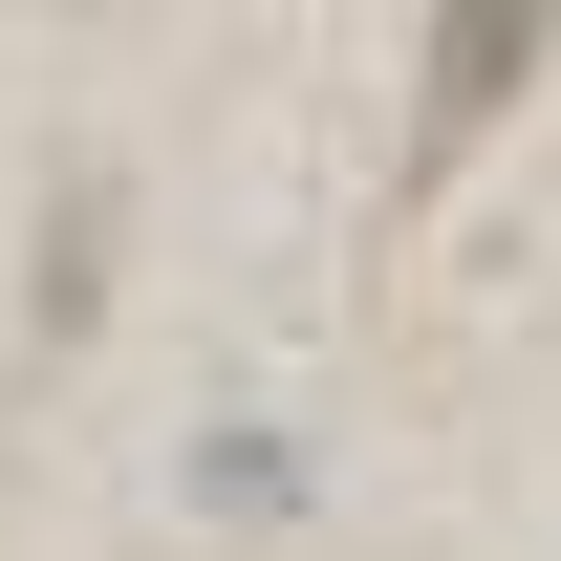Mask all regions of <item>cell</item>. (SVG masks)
I'll return each mask as SVG.
<instances>
[{
    "label": "cell",
    "mask_w": 561,
    "mask_h": 561,
    "mask_svg": "<svg viewBox=\"0 0 561 561\" xmlns=\"http://www.w3.org/2000/svg\"><path fill=\"white\" fill-rule=\"evenodd\" d=\"M540 44H561V0H432V87H411V151H432V173L540 87Z\"/></svg>",
    "instance_id": "cell-1"
}]
</instances>
